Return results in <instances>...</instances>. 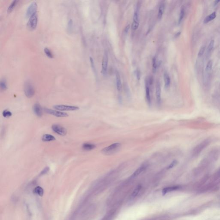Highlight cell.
Returning a JSON list of instances; mask_svg holds the SVG:
<instances>
[{"label":"cell","mask_w":220,"mask_h":220,"mask_svg":"<svg viewBox=\"0 0 220 220\" xmlns=\"http://www.w3.org/2000/svg\"><path fill=\"white\" fill-rule=\"evenodd\" d=\"M121 144L120 143H115L105 147L101 150L102 153L105 155H110L118 150L121 147Z\"/></svg>","instance_id":"1"},{"label":"cell","mask_w":220,"mask_h":220,"mask_svg":"<svg viewBox=\"0 0 220 220\" xmlns=\"http://www.w3.org/2000/svg\"><path fill=\"white\" fill-rule=\"evenodd\" d=\"M38 23V15L36 12L30 17L27 23V27L31 31L34 30L37 26Z\"/></svg>","instance_id":"2"},{"label":"cell","mask_w":220,"mask_h":220,"mask_svg":"<svg viewBox=\"0 0 220 220\" xmlns=\"http://www.w3.org/2000/svg\"><path fill=\"white\" fill-rule=\"evenodd\" d=\"M24 93L27 97L31 98L34 96L35 91L32 84L29 82H26L24 85Z\"/></svg>","instance_id":"3"},{"label":"cell","mask_w":220,"mask_h":220,"mask_svg":"<svg viewBox=\"0 0 220 220\" xmlns=\"http://www.w3.org/2000/svg\"><path fill=\"white\" fill-rule=\"evenodd\" d=\"M37 7L38 6L36 2L34 1L31 3L30 5L28 7L27 10H26V17L30 18L33 14L36 13L37 10Z\"/></svg>","instance_id":"4"},{"label":"cell","mask_w":220,"mask_h":220,"mask_svg":"<svg viewBox=\"0 0 220 220\" xmlns=\"http://www.w3.org/2000/svg\"><path fill=\"white\" fill-rule=\"evenodd\" d=\"M53 108L57 110L62 111H75L79 109V108L76 106H69L62 104L56 105L53 106Z\"/></svg>","instance_id":"5"},{"label":"cell","mask_w":220,"mask_h":220,"mask_svg":"<svg viewBox=\"0 0 220 220\" xmlns=\"http://www.w3.org/2000/svg\"><path fill=\"white\" fill-rule=\"evenodd\" d=\"M52 130L59 135L64 136L67 134V130L65 128L58 124H54L52 126Z\"/></svg>","instance_id":"6"},{"label":"cell","mask_w":220,"mask_h":220,"mask_svg":"<svg viewBox=\"0 0 220 220\" xmlns=\"http://www.w3.org/2000/svg\"><path fill=\"white\" fill-rule=\"evenodd\" d=\"M108 52H104V56L103 57L102 62V70L101 73L103 75H105L107 74V68H108Z\"/></svg>","instance_id":"7"},{"label":"cell","mask_w":220,"mask_h":220,"mask_svg":"<svg viewBox=\"0 0 220 220\" xmlns=\"http://www.w3.org/2000/svg\"><path fill=\"white\" fill-rule=\"evenodd\" d=\"M45 112L48 114L52 115L53 116L57 117H66L68 116V114L67 113L63 112H61L59 111H55L53 110L45 109Z\"/></svg>","instance_id":"8"},{"label":"cell","mask_w":220,"mask_h":220,"mask_svg":"<svg viewBox=\"0 0 220 220\" xmlns=\"http://www.w3.org/2000/svg\"><path fill=\"white\" fill-rule=\"evenodd\" d=\"M209 143H210V142L209 140H205L202 142L201 143L199 144V145L197 146V147H196L194 149V153L196 155L200 153L201 151H202V150H203L206 146L207 147V145H209Z\"/></svg>","instance_id":"9"},{"label":"cell","mask_w":220,"mask_h":220,"mask_svg":"<svg viewBox=\"0 0 220 220\" xmlns=\"http://www.w3.org/2000/svg\"><path fill=\"white\" fill-rule=\"evenodd\" d=\"M34 114L38 117H41L43 114L42 109L39 103L34 104L33 108Z\"/></svg>","instance_id":"10"},{"label":"cell","mask_w":220,"mask_h":220,"mask_svg":"<svg viewBox=\"0 0 220 220\" xmlns=\"http://www.w3.org/2000/svg\"><path fill=\"white\" fill-rule=\"evenodd\" d=\"M156 95L157 98V102L158 104H160L161 101V88L159 82L157 83L156 85Z\"/></svg>","instance_id":"11"},{"label":"cell","mask_w":220,"mask_h":220,"mask_svg":"<svg viewBox=\"0 0 220 220\" xmlns=\"http://www.w3.org/2000/svg\"><path fill=\"white\" fill-rule=\"evenodd\" d=\"M42 140L44 142H51L55 140V138L53 135L50 134H45L43 136Z\"/></svg>","instance_id":"12"},{"label":"cell","mask_w":220,"mask_h":220,"mask_svg":"<svg viewBox=\"0 0 220 220\" xmlns=\"http://www.w3.org/2000/svg\"><path fill=\"white\" fill-rule=\"evenodd\" d=\"M116 78L117 89L118 91H121V88H122V84H121L120 75L119 72L118 71H116Z\"/></svg>","instance_id":"13"},{"label":"cell","mask_w":220,"mask_h":220,"mask_svg":"<svg viewBox=\"0 0 220 220\" xmlns=\"http://www.w3.org/2000/svg\"><path fill=\"white\" fill-rule=\"evenodd\" d=\"M146 168V166L145 165H143L142 166H141L140 167H139L136 171H135L133 174H132V176L133 177H135L136 176L139 175V174L142 173L144 170H145V169Z\"/></svg>","instance_id":"14"},{"label":"cell","mask_w":220,"mask_h":220,"mask_svg":"<svg viewBox=\"0 0 220 220\" xmlns=\"http://www.w3.org/2000/svg\"><path fill=\"white\" fill-rule=\"evenodd\" d=\"M216 16V14L215 12H214L210 15H209L205 17L204 20V23H208L212 20H214Z\"/></svg>","instance_id":"15"},{"label":"cell","mask_w":220,"mask_h":220,"mask_svg":"<svg viewBox=\"0 0 220 220\" xmlns=\"http://www.w3.org/2000/svg\"><path fill=\"white\" fill-rule=\"evenodd\" d=\"M164 79L165 82V88H168L170 87V79L169 75L167 72H165L164 73Z\"/></svg>","instance_id":"16"},{"label":"cell","mask_w":220,"mask_h":220,"mask_svg":"<svg viewBox=\"0 0 220 220\" xmlns=\"http://www.w3.org/2000/svg\"><path fill=\"white\" fill-rule=\"evenodd\" d=\"M146 97L147 99V102L149 105L151 104V97L150 94V88L147 84L146 85Z\"/></svg>","instance_id":"17"},{"label":"cell","mask_w":220,"mask_h":220,"mask_svg":"<svg viewBox=\"0 0 220 220\" xmlns=\"http://www.w3.org/2000/svg\"><path fill=\"white\" fill-rule=\"evenodd\" d=\"M179 188L178 186H173V187H167L164 188L163 190V194H166L167 193L171 192L172 191L176 190L177 189H178Z\"/></svg>","instance_id":"18"},{"label":"cell","mask_w":220,"mask_h":220,"mask_svg":"<svg viewBox=\"0 0 220 220\" xmlns=\"http://www.w3.org/2000/svg\"><path fill=\"white\" fill-rule=\"evenodd\" d=\"M96 147V145L90 143H84L83 145V148L86 150H91Z\"/></svg>","instance_id":"19"},{"label":"cell","mask_w":220,"mask_h":220,"mask_svg":"<svg viewBox=\"0 0 220 220\" xmlns=\"http://www.w3.org/2000/svg\"><path fill=\"white\" fill-rule=\"evenodd\" d=\"M34 193L35 194H38L40 196H42L44 194V190L41 187H37L34 189Z\"/></svg>","instance_id":"20"},{"label":"cell","mask_w":220,"mask_h":220,"mask_svg":"<svg viewBox=\"0 0 220 220\" xmlns=\"http://www.w3.org/2000/svg\"><path fill=\"white\" fill-rule=\"evenodd\" d=\"M19 1L18 0H13L12 1L11 4H10L9 7H8V10H7V12L8 13H11V12L13 10V9L15 8V6H16V4L18 3Z\"/></svg>","instance_id":"21"},{"label":"cell","mask_w":220,"mask_h":220,"mask_svg":"<svg viewBox=\"0 0 220 220\" xmlns=\"http://www.w3.org/2000/svg\"><path fill=\"white\" fill-rule=\"evenodd\" d=\"M164 4H161L160 6L158 13V19L159 20H161L162 18L163 11L164 10Z\"/></svg>","instance_id":"22"},{"label":"cell","mask_w":220,"mask_h":220,"mask_svg":"<svg viewBox=\"0 0 220 220\" xmlns=\"http://www.w3.org/2000/svg\"><path fill=\"white\" fill-rule=\"evenodd\" d=\"M73 28V21L72 19L69 20L67 24V31L69 33L72 32Z\"/></svg>","instance_id":"23"},{"label":"cell","mask_w":220,"mask_h":220,"mask_svg":"<svg viewBox=\"0 0 220 220\" xmlns=\"http://www.w3.org/2000/svg\"><path fill=\"white\" fill-rule=\"evenodd\" d=\"M141 189V186H140V185L137 186V187L135 188V189L134 190V191L133 193H132V194L131 195V197L132 198H134L136 196H137V195L138 194L139 192V191H140Z\"/></svg>","instance_id":"24"},{"label":"cell","mask_w":220,"mask_h":220,"mask_svg":"<svg viewBox=\"0 0 220 220\" xmlns=\"http://www.w3.org/2000/svg\"><path fill=\"white\" fill-rule=\"evenodd\" d=\"M0 86L1 89L3 90H5L7 89V85L6 83V80L4 79H2L0 83Z\"/></svg>","instance_id":"25"},{"label":"cell","mask_w":220,"mask_h":220,"mask_svg":"<svg viewBox=\"0 0 220 220\" xmlns=\"http://www.w3.org/2000/svg\"><path fill=\"white\" fill-rule=\"evenodd\" d=\"M44 52L46 55L49 58L52 59L53 58V55L48 48H45L44 49Z\"/></svg>","instance_id":"26"},{"label":"cell","mask_w":220,"mask_h":220,"mask_svg":"<svg viewBox=\"0 0 220 220\" xmlns=\"http://www.w3.org/2000/svg\"><path fill=\"white\" fill-rule=\"evenodd\" d=\"M184 15H185V10H184V7H182L180 13L179 18V20H178L179 24H180L181 21H182L184 17Z\"/></svg>","instance_id":"27"},{"label":"cell","mask_w":220,"mask_h":220,"mask_svg":"<svg viewBox=\"0 0 220 220\" xmlns=\"http://www.w3.org/2000/svg\"><path fill=\"white\" fill-rule=\"evenodd\" d=\"M153 73H155L157 71V59L156 57H154L153 59Z\"/></svg>","instance_id":"28"},{"label":"cell","mask_w":220,"mask_h":220,"mask_svg":"<svg viewBox=\"0 0 220 220\" xmlns=\"http://www.w3.org/2000/svg\"><path fill=\"white\" fill-rule=\"evenodd\" d=\"M212 65H213L212 61V60H210L207 63V65L206 66V72H210L211 70L212 69Z\"/></svg>","instance_id":"29"},{"label":"cell","mask_w":220,"mask_h":220,"mask_svg":"<svg viewBox=\"0 0 220 220\" xmlns=\"http://www.w3.org/2000/svg\"><path fill=\"white\" fill-rule=\"evenodd\" d=\"M215 44V40H212L209 43V46L208 47V50L207 52L208 53L211 52V51L212 50V49L213 48L214 45Z\"/></svg>","instance_id":"30"},{"label":"cell","mask_w":220,"mask_h":220,"mask_svg":"<svg viewBox=\"0 0 220 220\" xmlns=\"http://www.w3.org/2000/svg\"><path fill=\"white\" fill-rule=\"evenodd\" d=\"M2 114H3V117H4V118H9L12 116V114L11 112V111L7 110H5L3 111Z\"/></svg>","instance_id":"31"},{"label":"cell","mask_w":220,"mask_h":220,"mask_svg":"<svg viewBox=\"0 0 220 220\" xmlns=\"http://www.w3.org/2000/svg\"><path fill=\"white\" fill-rule=\"evenodd\" d=\"M205 46H202V47H201L200 49L199 50V52H198V55L199 57H201L203 55V54H204V52H205Z\"/></svg>","instance_id":"32"},{"label":"cell","mask_w":220,"mask_h":220,"mask_svg":"<svg viewBox=\"0 0 220 220\" xmlns=\"http://www.w3.org/2000/svg\"><path fill=\"white\" fill-rule=\"evenodd\" d=\"M178 162L176 160H173V161L171 162V163H170V164L169 166H168V168L167 169H172V168H173V167H174V166H176V165L178 164Z\"/></svg>","instance_id":"33"},{"label":"cell","mask_w":220,"mask_h":220,"mask_svg":"<svg viewBox=\"0 0 220 220\" xmlns=\"http://www.w3.org/2000/svg\"><path fill=\"white\" fill-rule=\"evenodd\" d=\"M139 26V23L138 22L133 21L132 24V29L133 30L137 29Z\"/></svg>","instance_id":"34"},{"label":"cell","mask_w":220,"mask_h":220,"mask_svg":"<svg viewBox=\"0 0 220 220\" xmlns=\"http://www.w3.org/2000/svg\"><path fill=\"white\" fill-rule=\"evenodd\" d=\"M90 64H91V66L92 68L93 69V71L95 72V66L93 58L91 57H90Z\"/></svg>","instance_id":"35"},{"label":"cell","mask_w":220,"mask_h":220,"mask_svg":"<svg viewBox=\"0 0 220 220\" xmlns=\"http://www.w3.org/2000/svg\"><path fill=\"white\" fill-rule=\"evenodd\" d=\"M49 169L48 167H47L46 168H44V170L41 172V174L43 175V174H45L46 173H47L48 171H49Z\"/></svg>","instance_id":"36"},{"label":"cell","mask_w":220,"mask_h":220,"mask_svg":"<svg viewBox=\"0 0 220 220\" xmlns=\"http://www.w3.org/2000/svg\"><path fill=\"white\" fill-rule=\"evenodd\" d=\"M136 75H137V78H138V80H140V79L141 73L139 71H136Z\"/></svg>","instance_id":"37"},{"label":"cell","mask_w":220,"mask_h":220,"mask_svg":"<svg viewBox=\"0 0 220 220\" xmlns=\"http://www.w3.org/2000/svg\"><path fill=\"white\" fill-rule=\"evenodd\" d=\"M129 28H130V25L129 24H128V25H127V26H126V28H125V30H124V31H125V33H127L128 32L129 29Z\"/></svg>","instance_id":"38"},{"label":"cell","mask_w":220,"mask_h":220,"mask_svg":"<svg viewBox=\"0 0 220 220\" xmlns=\"http://www.w3.org/2000/svg\"><path fill=\"white\" fill-rule=\"evenodd\" d=\"M181 34V31H179V32H178L177 33H176V34H175V35H174V37L175 38H178V36H179L180 35V34Z\"/></svg>","instance_id":"39"},{"label":"cell","mask_w":220,"mask_h":220,"mask_svg":"<svg viewBox=\"0 0 220 220\" xmlns=\"http://www.w3.org/2000/svg\"><path fill=\"white\" fill-rule=\"evenodd\" d=\"M219 2H220V0H215V2H214V5H215H215H217V4L219 3Z\"/></svg>","instance_id":"40"}]
</instances>
